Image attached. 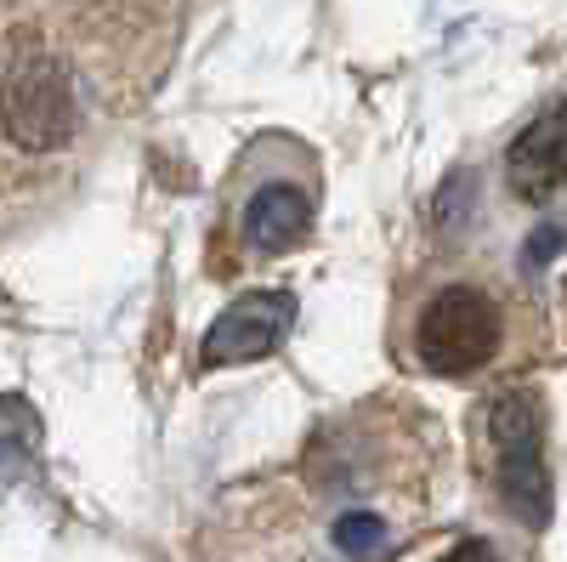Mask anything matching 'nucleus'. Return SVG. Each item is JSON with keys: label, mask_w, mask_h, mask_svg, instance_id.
Masks as SVG:
<instances>
[{"label": "nucleus", "mask_w": 567, "mask_h": 562, "mask_svg": "<svg viewBox=\"0 0 567 562\" xmlns=\"http://www.w3.org/2000/svg\"><path fill=\"white\" fill-rule=\"evenodd\" d=\"M80 125V85L69 63L45 45H18L7 63V131L29 154L63 149Z\"/></svg>", "instance_id": "1"}, {"label": "nucleus", "mask_w": 567, "mask_h": 562, "mask_svg": "<svg viewBox=\"0 0 567 562\" xmlns=\"http://www.w3.org/2000/svg\"><path fill=\"white\" fill-rule=\"evenodd\" d=\"M488 438H494V478L523 529L550 523V472H545V420L528 392H505L488 403Z\"/></svg>", "instance_id": "2"}, {"label": "nucleus", "mask_w": 567, "mask_h": 562, "mask_svg": "<svg viewBox=\"0 0 567 562\" xmlns=\"http://www.w3.org/2000/svg\"><path fill=\"white\" fill-rule=\"evenodd\" d=\"M499 347V307L477 285H449L414 324V358L432 375H471Z\"/></svg>", "instance_id": "3"}, {"label": "nucleus", "mask_w": 567, "mask_h": 562, "mask_svg": "<svg viewBox=\"0 0 567 562\" xmlns=\"http://www.w3.org/2000/svg\"><path fill=\"white\" fill-rule=\"evenodd\" d=\"M296 296L290 290H250L239 302H227L216 313V324L199 341V358L205 369H233V364H250V358H267L296 324Z\"/></svg>", "instance_id": "4"}, {"label": "nucleus", "mask_w": 567, "mask_h": 562, "mask_svg": "<svg viewBox=\"0 0 567 562\" xmlns=\"http://www.w3.org/2000/svg\"><path fill=\"white\" fill-rule=\"evenodd\" d=\"M505 182L523 200H550L556 187H567V98L523 125L505 154Z\"/></svg>", "instance_id": "5"}, {"label": "nucleus", "mask_w": 567, "mask_h": 562, "mask_svg": "<svg viewBox=\"0 0 567 562\" xmlns=\"http://www.w3.org/2000/svg\"><path fill=\"white\" fill-rule=\"evenodd\" d=\"M307 227H312V200H307V187H296V182H267L245 205V239L256 251H267V256L296 251L307 239Z\"/></svg>", "instance_id": "6"}, {"label": "nucleus", "mask_w": 567, "mask_h": 562, "mask_svg": "<svg viewBox=\"0 0 567 562\" xmlns=\"http://www.w3.org/2000/svg\"><path fill=\"white\" fill-rule=\"evenodd\" d=\"M336 551L352 562H381L392 551V529L374 511H341L336 518Z\"/></svg>", "instance_id": "7"}, {"label": "nucleus", "mask_w": 567, "mask_h": 562, "mask_svg": "<svg viewBox=\"0 0 567 562\" xmlns=\"http://www.w3.org/2000/svg\"><path fill=\"white\" fill-rule=\"evenodd\" d=\"M561 239H567L561 227H545V233H534V239H528V251H523V262H528V267H534V262H550V256L561 251Z\"/></svg>", "instance_id": "8"}, {"label": "nucleus", "mask_w": 567, "mask_h": 562, "mask_svg": "<svg viewBox=\"0 0 567 562\" xmlns=\"http://www.w3.org/2000/svg\"><path fill=\"white\" fill-rule=\"evenodd\" d=\"M443 562H494V551H488L483 540H465V545H460V551H449Z\"/></svg>", "instance_id": "9"}]
</instances>
